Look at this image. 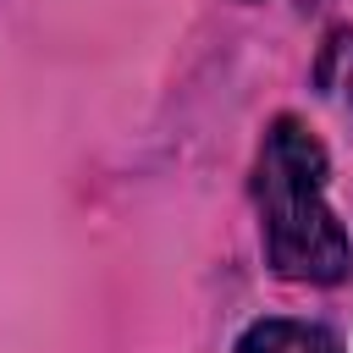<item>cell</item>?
<instances>
[{"instance_id": "obj_1", "label": "cell", "mask_w": 353, "mask_h": 353, "mask_svg": "<svg viewBox=\"0 0 353 353\" xmlns=\"http://www.w3.org/2000/svg\"><path fill=\"white\" fill-rule=\"evenodd\" d=\"M325 176H331L325 143L298 116H276L254 160V210L265 265L287 281L336 287L353 270V243L325 199Z\"/></svg>"}, {"instance_id": "obj_2", "label": "cell", "mask_w": 353, "mask_h": 353, "mask_svg": "<svg viewBox=\"0 0 353 353\" xmlns=\"http://www.w3.org/2000/svg\"><path fill=\"white\" fill-rule=\"evenodd\" d=\"M232 353H342V336L314 320H254Z\"/></svg>"}, {"instance_id": "obj_3", "label": "cell", "mask_w": 353, "mask_h": 353, "mask_svg": "<svg viewBox=\"0 0 353 353\" xmlns=\"http://www.w3.org/2000/svg\"><path fill=\"white\" fill-rule=\"evenodd\" d=\"M347 99H353V72H347Z\"/></svg>"}]
</instances>
